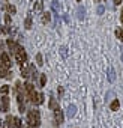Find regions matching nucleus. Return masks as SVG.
Segmentation results:
<instances>
[{"label":"nucleus","instance_id":"nucleus-22","mask_svg":"<svg viewBox=\"0 0 123 128\" xmlns=\"http://www.w3.org/2000/svg\"><path fill=\"white\" fill-rule=\"evenodd\" d=\"M116 36H117V38H119V39H120V41L123 42V30L117 29V30H116Z\"/></svg>","mask_w":123,"mask_h":128},{"label":"nucleus","instance_id":"nucleus-29","mask_svg":"<svg viewBox=\"0 0 123 128\" xmlns=\"http://www.w3.org/2000/svg\"><path fill=\"white\" fill-rule=\"evenodd\" d=\"M5 23H6V26H9V24H11V15H9V14H6V15H5Z\"/></svg>","mask_w":123,"mask_h":128},{"label":"nucleus","instance_id":"nucleus-35","mask_svg":"<svg viewBox=\"0 0 123 128\" xmlns=\"http://www.w3.org/2000/svg\"><path fill=\"white\" fill-rule=\"evenodd\" d=\"M77 2H81V0H77Z\"/></svg>","mask_w":123,"mask_h":128},{"label":"nucleus","instance_id":"nucleus-13","mask_svg":"<svg viewBox=\"0 0 123 128\" xmlns=\"http://www.w3.org/2000/svg\"><path fill=\"white\" fill-rule=\"evenodd\" d=\"M24 27H26V29H30V27H32V15H27V18H26V21H24Z\"/></svg>","mask_w":123,"mask_h":128},{"label":"nucleus","instance_id":"nucleus-19","mask_svg":"<svg viewBox=\"0 0 123 128\" xmlns=\"http://www.w3.org/2000/svg\"><path fill=\"white\" fill-rule=\"evenodd\" d=\"M60 54L66 59V57H68V48H66V47H60Z\"/></svg>","mask_w":123,"mask_h":128},{"label":"nucleus","instance_id":"nucleus-12","mask_svg":"<svg viewBox=\"0 0 123 128\" xmlns=\"http://www.w3.org/2000/svg\"><path fill=\"white\" fill-rule=\"evenodd\" d=\"M119 106H120L119 100H113V101H111V104H110V108H111L113 112H116V110L119 108Z\"/></svg>","mask_w":123,"mask_h":128},{"label":"nucleus","instance_id":"nucleus-7","mask_svg":"<svg viewBox=\"0 0 123 128\" xmlns=\"http://www.w3.org/2000/svg\"><path fill=\"white\" fill-rule=\"evenodd\" d=\"M33 9H35V12H41L44 9V0H36L33 5Z\"/></svg>","mask_w":123,"mask_h":128},{"label":"nucleus","instance_id":"nucleus-2","mask_svg":"<svg viewBox=\"0 0 123 128\" xmlns=\"http://www.w3.org/2000/svg\"><path fill=\"white\" fill-rule=\"evenodd\" d=\"M15 59H17V62L20 63V65H21V63H24L26 60H27V54H26V51L21 48L20 51H17L15 53Z\"/></svg>","mask_w":123,"mask_h":128},{"label":"nucleus","instance_id":"nucleus-36","mask_svg":"<svg viewBox=\"0 0 123 128\" xmlns=\"http://www.w3.org/2000/svg\"><path fill=\"white\" fill-rule=\"evenodd\" d=\"M29 128H32V126H29Z\"/></svg>","mask_w":123,"mask_h":128},{"label":"nucleus","instance_id":"nucleus-16","mask_svg":"<svg viewBox=\"0 0 123 128\" xmlns=\"http://www.w3.org/2000/svg\"><path fill=\"white\" fill-rule=\"evenodd\" d=\"M51 8H53L54 12H59V11H60V3H59V2H53V3H51Z\"/></svg>","mask_w":123,"mask_h":128},{"label":"nucleus","instance_id":"nucleus-10","mask_svg":"<svg viewBox=\"0 0 123 128\" xmlns=\"http://www.w3.org/2000/svg\"><path fill=\"white\" fill-rule=\"evenodd\" d=\"M84 14H86V9H84V6H78V9H77V17L80 18V20H83L84 18Z\"/></svg>","mask_w":123,"mask_h":128},{"label":"nucleus","instance_id":"nucleus-18","mask_svg":"<svg viewBox=\"0 0 123 128\" xmlns=\"http://www.w3.org/2000/svg\"><path fill=\"white\" fill-rule=\"evenodd\" d=\"M36 63H38L39 66H42V65H44V62H42V54H41V53H38V54H36Z\"/></svg>","mask_w":123,"mask_h":128},{"label":"nucleus","instance_id":"nucleus-30","mask_svg":"<svg viewBox=\"0 0 123 128\" xmlns=\"http://www.w3.org/2000/svg\"><path fill=\"white\" fill-rule=\"evenodd\" d=\"M57 94H59V98L63 96V88H59V89H57Z\"/></svg>","mask_w":123,"mask_h":128},{"label":"nucleus","instance_id":"nucleus-26","mask_svg":"<svg viewBox=\"0 0 123 128\" xmlns=\"http://www.w3.org/2000/svg\"><path fill=\"white\" fill-rule=\"evenodd\" d=\"M9 92V86H2L0 88V94H3V95H6Z\"/></svg>","mask_w":123,"mask_h":128},{"label":"nucleus","instance_id":"nucleus-9","mask_svg":"<svg viewBox=\"0 0 123 128\" xmlns=\"http://www.w3.org/2000/svg\"><path fill=\"white\" fill-rule=\"evenodd\" d=\"M75 113H77V107L74 104H69L68 106V118H74Z\"/></svg>","mask_w":123,"mask_h":128},{"label":"nucleus","instance_id":"nucleus-25","mask_svg":"<svg viewBox=\"0 0 123 128\" xmlns=\"http://www.w3.org/2000/svg\"><path fill=\"white\" fill-rule=\"evenodd\" d=\"M113 98H116L114 90H108V92H107V100H113Z\"/></svg>","mask_w":123,"mask_h":128},{"label":"nucleus","instance_id":"nucleus-32","mask_svg":"<svg viewBox=\"0 0 123 128\" xmlns=\"http://www.w3.org/2000/svg\"><path fill=\"white\" fill-rule=\"evenodd\" d=\"M39 102H41V104L44 102V95H42V94H39Z\"/></svg>","mask_w":123,"mask_h":128},{"label":"nucleus","instance_id":"nucleus-34","mask_svg":"<svg viewBox=\"0 0 123 128\" xmlns=\"http://www.w3.org/2000/svg\"><path fill=\"white\" fill-rule=\"evenodd\" d=\"M120 21L123 23V9H122V14H120Z\"/></svg>","mask_w":123,"mask_h":128},{"label":"nucleus","instance_id":"nucleus-14","mask_svg":"<svg viewBox=\"0 0 123 128\" xmlns=\"http://www.w3.org/2000/svg\"><path fill=\"white\" fill-rule=\"evenodd\" d=\"M0 77H2V78H6V77H9V76H8V68H5V66H2V68H0Z\"/></svg>","mask_w":123,"mask_h":128},{"label":"nucleus","instance_id":"nucleus-3","mask_svg":"<svg viewBox=\"0 0 123 128\" xmlns=\"http://www.w3.org/2000/svg\"><path fill=\"white\" fill-rule=\"evenodd\" d=\"M6 44H8V47H9V50H11V53H12V54H15L17 51H20V50H21V45H20V44H15L12 39H8V41H6Z\"/></svg>","mask_w":123,"mask_h":128},{"label":"nucleus","instance_id":"nucleus-33","mask_svg":"<svg viewBox=\"0 0 123 128\" xmlns=\"http://www.w3.org/2000/svg\"><path fill=\"white\" fill-rule=\"evenodd\" d=\"M113 2H114V5H120V3H122V0H113Z\"/></svg>","mask_w":123,"mask_h":128},{"label":"nucleus","instance_id":"nucleus-31","mask_svg":"<svg viewBox=\"0 0 123 128\" xmlns=\"http://www.w3.org/2000/svg\"><path fill=\"white\" fill-rule=\"evenodd\" d=\"M20 112H21V113H24V112H26V107H24V104H23V102H20Z\"/></svg>","mask_w":123,"mask_h":128},{"label":"nucleus","instance_id":"nucleus-5","mask_svg":"<svg viewBox=\"0 0 123 128\" xmlns=\"http://www.w3.org/2000/svg\"><path fill=\"white\" fill-rule=\"evenodd\" d=\"M0 60H2V63H3L5 68H9V66H11V60H9L8 53H2V56H0Z\"/></svg>","mask_w":123,"mask_h":128},{"label":"nucleus","instance_id":"nucleus-20","mask_svg":"<svg viewBox=\"0 0 123 128\" xmlns=\"http://www.w3.org/2000/svg\"><path fill=\"white\" fill-rule=\"evenodd\" d=\"M45 83H47V76H45V74H42V76H41V80H39L41 88H44V86H45Z\"/></svg>","mask_w":123,"mask_h":128},{"label":"nucleus","instance_id":"nucleus-21","mask_svg":"<svg viewBox=\"0 0 123 128\" xmlns=\"http://www.w3.org/2000/svg\"><path fill=\"white\" fill-rule=\"evenodd\" d=\"M14 125H15V128H20V126H23V122H21V119H18V118H14Z\"/></svg>","mask_w":123,"mask_h":128},{"label":"nucleus","instance_id":"nucleus-24","mask_svg":"<svg viewBox=\"0 0 123 128\" xmlns=\"http://www.w3.org/2000/svg\"><path fill=\"white\" fill-rule=\"evenodd\" d=\"M24 88H26L27 94H30V92L33 90V84H32V83H26V84H24Z\"/></svg>","mask_w":123,"mask_h":128},{"label":"nucleus","instance_id":"nucleus-15","mask_svg":"<svg viewBox=\"0 0 123 128\" xmlns=\"http://www.w3.org/2000/svg\"><path fill=\"white\" fill-rule=\"evenodd\" d=\"M6 122H8V128H15V125H14V118H12V116H8V118H6Z\"/></svg>","mask_w":123,"mask_h":128},{"label":"nucleus","instance_id":"nucleus-28","mask_svg":"<svg viewBox=\"0 0 123 128\" xmlns=\"http://www.w3.org/2000/svg\"><path fill=\"white\" fill-rule=\"evenodd\" d=\"M104 11H105V8H104L102 5H99V6H98V9H96V12H98L99 15H102V14H104Z\"/></svg>","mask_w":123,"mask_h":128},{"label":"nucleus","instance_id":"nucleus-1","mask_svg":"<svg viewBox=\"0 0 123 128\" xmlns=\"http://www.w3.org/2000/svg\"><path fill=\"white\" fill-rule=\"evenodd\" d=\"M29 124L32 126H39L41 124V119H39V110H30L29 112Z\"/></svg>","mask_w":123,"mask_h":128},{"label":"nucleus","instance_id":"nucleus-27","mask_svg":"<svg viewBox=\"0 0 123 128\" xmlns=\"http://www.w3.org/2000/svg\"><path fill=\"white\" fill-rule=\"evenodd\" d=\"M8 12H11V14H15V12H17L15 6H14V5H8Z\"/></svg>","mask_w":123,"mask_h":128},{"label":"nucleus","instance_id":"nucleus-6","mask_svg":"<svg viewBox=\"0 0 123 128\" xmlns=\"http://www.w3.org/2000/svg\"><path fill=\"white\" fill-rule=\"evenodd\" d=\"M54 118H56V122H59V124L63 122V112H62L59 107L54 110Z\"/></svg>","mask_w":123,"mask_h":128},{"label":"nucleus","instance_id":"nucleus-23","mask_svg":"<svg viewBox=\"0 0 123 128\" xmlns=\"http://www.w3.org/2000/svg\"><path fill=\"white\" fill-rule=\"evenodd\" d=\"M50 20H51V15H50V14H48V12H47V14H44V15H42V21H44V23H48V21H50Z\"/></svg>","mask_w":123,"mask_h":128},{"label":"nucleus","instance_id":"nucleus-17","mask_svg":"<svg viewBox=\"0 0 123 128\" xmlns=\"http://www.w3.org/2000/svg\"><path fill=\"white\" fill-rule=\"evenodd\" d=\"M50 108H51V110H56V108H57V101H56V98H51V100H50Z\"/></svg>","mask_w":123,"mask_h":128},{"label":"nucleus","instance_id":"nucleus-11","mask_svg":"<svg viewBox=\"0 0 123 128\" xmlns=\"http://www.w3.org/2000/svg\"><path fill=\"white\" fill-rule=\"evenodd\" d=\"M108 80H110L111 83L116 80V71H114V68H110V70H108Z\"/></svg>","mask_w":123,"mask_h":128},{"label":"nucleus","instance_id":"nucleus-8","mask_svg":"<svg viewBox=\"0 0 123 128\" xmlns=\"http://www.w3.org/2000/svg\"><path fill=\"white\" fill-rule=\"evenodd\" d=\"M21 76L24 78H29L30 77V70H29V66L24 65V63H21Z\"/></svg>","mask_w":123,"mask_h":128},{"label":"nucleus","instance_id":"nucleus-4","mask_svg":"<svg viewBox=\"0 0 123 128\" xmlns=\"http://www.w3.org/2000/svg\"><path fill=\"white\" fill-rule=\"evenodd\" d=\"M0 110H2L3 113H6L9 110V98L5 95L2 100H0Z\"/></svg>","mask_w":123,"mask_h":128}]
</instances>
